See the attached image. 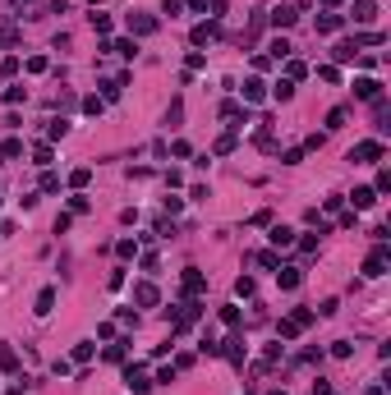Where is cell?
I'll use <instances>...</instances> for the list:
<instances>
[{"label":"cell","mask_w":391,"mask_h":395,"mask_svg":"<svg viewBox=\"0 0 391 395\" xmlns=\"http://www.w3.org/2000/svg\"><path fill=\"white\" fill-rule=\"evenodd\" d=\"M354 87H359V96H377V83H373V78H359Z\"/></svg>","instance_id":"cell-1"}]
</instances>
